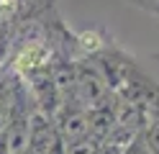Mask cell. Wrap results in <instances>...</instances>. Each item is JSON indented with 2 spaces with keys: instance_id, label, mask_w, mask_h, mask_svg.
Wrapping results in <instances>:
<instances>
[{
  "instance_id": "6da1fadb",
  "label": "cell",
  "mask_w": 159,
  "mask_h": 154,
  "mask_svg": "<svg viewBox=\"0 0 159 154\" xmlns=\"http://www.w3.org/2000/svg\"><path fill=\"white\" fill-rule=\"evenodd\" d=\"M54 123H57V131H59L64 144L93 136L90 133V110L80 100H64L54 110Z\"/></svg>"
},
{
  "instance_id": "7a4b0ae2",
  "label": "cell",
  "mask_w": 159,
  "mask_h": 154,
  "mask_svg": "<svg viewBox=\"0 0 159 154\" xmlns=\"http://www.w3.org/2000/svg\"><path fill=\"white\" fill-rule=\"evenodd\" d=\"M18 87H21V77H18V72L13 67H8V64H0V133L5 131L8 121H11Z\"/></svg>"
},
{
  "instance_id": "3957f363",
  "label": "cell",
  "mask_w": 159,
  "mask_h": 154,
  "mask_svg": "<svg viewBox=\"0 0 159 154\" xmlns=\"http://www.w3.org/2000/svg\"><path fill=\"white\" fill-rule=\"evenodd\" d=\"M121 154H154V152H152V147H149V144H146V139H144V133L139 131L136 136H134L131 141L126 144V149H123Z\"/></svg>"
},
{
  "instance_id": "277c9868",
  "label": "cell",
  "mask_w": 159,
  "mask_h": 154,
  "mask_svg": "<svg viewBox=\"0 0 159 154\" xmlns=\"http://www.w3.org/2000/svg\"><path fill=\"white\" fill-rule=\"evenodd\" d=\"M128 3H134V5H139V8H144L146 13H152V16L159 18V0H128Z\"/></svg>"
},
{
  "instance_id": "5b68a950",
  "label": "cell",
  "mask_w": 159,
  "mask_h": 154,
  "mask_svg": "<svg viewBox=\"0 0 159 154\" xmlns=\"http://www.w3.org/2000/svg\"><path fill=\"white\" fill-rule=\"evenodd\" d=\"M0 154H11V144H8V136H5V131L0 133Z\"/></svg>"
},
{
  "instance_id": "8992f818",
  "label": "cell",
  "mask_w": 159,
  "mask_h": 154,
  "mask_svg": "<svg viewBox=\"0 0 159 154\" xmlns=\"http://www.w3.org/2000/svg\"><path fill=\"white\" fill-rule=\"evenodd\" d=\"M8 5H11V0H0V23H3V16H5Z\"/></svg>"
},
{
  "instance_id": "52a82bcc",
  "label": "cell",
  "mask_w": 159,
  "mask_h": 154,
  "mask_svg": "<svg viewBox=\"0 0 159 154\" xmlns=\"http://www.w3.org/2000/svg\"><path fill=\"white\" fill-rule=\"evenodd\" d=\"M3 51H5V41H3V36H0V59H3Z\"/></svg>"
}]
</instances>
